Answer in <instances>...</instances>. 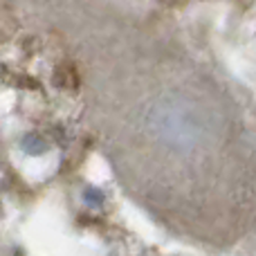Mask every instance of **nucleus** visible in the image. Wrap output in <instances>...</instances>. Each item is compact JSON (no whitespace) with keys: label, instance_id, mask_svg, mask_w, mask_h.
<instances>
[{"label":"nucleus","instance_id":"nucleus-1","mask_svg":"<svg viewBox=\"0 0 256 256\" xmlns=\"http://www.w3.org/2000/svg\"><path fill=\"white\" fill-rule=\"evenodd\" d=\"M45 148H48L45 142L40 140V137H36V135H27L25 140H22V150L30 153V155H40Z\"/></svg>","mask_w":256,"mask_h":256}]
</instances>
